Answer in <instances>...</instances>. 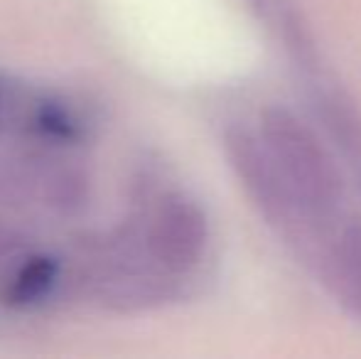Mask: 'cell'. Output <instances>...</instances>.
Wrapping results in <instances>:
<instances>
[{"mask_svg":"<svg viewBox=\"0 0 361 359\" xmlns=\"http://www.w3.org/2000/svg\"><path fill=\"white\" fill-rule=\"evenodd\" d=\"M111 163L106 116L0 74V325L150 310L187 291L157 244L170 187L140 160Z\"/></svg>","mask_w":361,"mask_h":359,"instance_id":"cell-1","label":"cell"},{"mask_svg":"<svg viewBox=\"0 0 361 359\" xmlns=\"http://www.w3.org/2000/svg\"><path fill=\"white\" fill-rule=\"evenodd\" d=\"M224 150L233 175L266 224L317 269L324 246L337 226L327 229L305 212L258 133L243 126H231L224 133Z\"/></svg>","mask_w":361,"mask_h":359,"instance_id":"cell-2","label":"cell"},{"mask_svg":"<svg viewBox=\"0 0 361 359\" xmlns=\"http://www.w3.org/2000/svg\"><path fill=\"white\" fill-rule=\"evenodd\" d=\"M258 135L290 190L317 224L337 226L344 202V180L337 158L317 133L286 106H268Z\"/></svg>","mask_w":361,"mask_h":359,"instance_id":"cell-3","label":"cell"},{"mask_svg":"<svg viewBox=\"0 0 361 359\" xmlns=\"http://www.w3.org/2000/svg\"><path fill=\"white\" fill-rule=\"evenodd\" d=\"M317 271L339 305L361 325V219L337 224Z\"/></svg>","mask_w":361,"mask_h":359,"instance_id":"cell-4","label":"cell"},{"mask_svg":"<svg viewBox=\"0 0 361 359\" xmlns=\"http://www.w3.org/2000/svg\"><path fill=\"white\" fill-rule=\"evenodd\" d=\"M314 111L344 170L361 190V109L357 101L344 89L324 87L319 82L314 91Z\"/></svg>","mask_w":361,"mask_h":359,"instance_id":"cell-5","label":"cell"}]
</instances>
